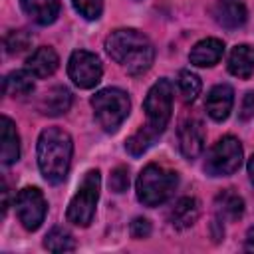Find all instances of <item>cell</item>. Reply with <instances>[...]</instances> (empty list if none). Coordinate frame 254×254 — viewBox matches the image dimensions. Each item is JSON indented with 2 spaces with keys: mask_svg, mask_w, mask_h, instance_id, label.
I'll return each mask as SVG.
<instances>
[{
  "mask_svg": "<svg viewBox=\"0 0 254 254\" xmlns=\"http://www.w3.org/2000/svg\"><path fill=\"white\" fill-rule=\"evenodd\" d=\"M48 202L40 189L36 187H24L16 196V214L22 226L30 232L38 230L46 218Z\"/></svg>",
  "mask_w": 254,
  "mask_h": 254,
  "instance_id": "9c48e42d",
  "label": "cell"
},
{
  "mask_svg": "<svg viewBox=\"0 0 254 254\" xmlns=\"http://www.w3.org/2000/svg\"><path fill=\"white\" fill-rule=\"evenodd\" d=\"M244 250H246V252H254V226L248 228V232H246V238H244Z\"/></svg>",
  "mask_w": 254,
  "mask_h": 254,
  "instance_id": "f546056e",
  "label": "cell"
},
{
  "mask_svg": "<svg viewBox=\"0 0 254 254\" xmlns=\"http://www.w3.org/2000/svg\"><path fill=\"white\" fill-rule=\"evenodd\" d=\"M155 139H157V135H153L147 127H141L137 133H133V135L125 141V149H127L129 155L141 157V155L155 143Z\"/></svg>",
  "mask_w": 254,
  "mask_h": 254,
  "instance_id": "cb8c5ba5",
  "label": "cell"
},
{
  "mask_svg": "<svg viewBox=\"0 0 254 254\" xmlns=\"http://www.w3.org/2000/svg\"><path fill=\"white\" fill-rule=\"evenodd\" d=\"M214 206H216L218 218H224V220H238L244 214V200H242V196L236 194L230 189H226V190L216 194Z\"/></svg>",
  "mask_w": 254,
  "mask_h": 254,
  "instance_id": "ffe728a7",
  "label": "cell"
},
{
  "mask_svg": "<svg viewBox=\"0 0 254 254\" xmlns=\"http://www.w3.org/2000/svg\"><path fill=\"white\" fill-rule=\"evenodd\" d=\"M246 6L242 0H216L214 18L220 26L228 30H236L246 22Z\"/></svg>",
  "mask_w": 254,
  "mask_h": 254,
  "instance_id": "9a60e30c",
  "label": "cell"
},
{
  "mask_svg": "<svg viewBox=\"0 0 254 254\" xmlns=\"http://www.w3.org/2000/svg\"><path fill=\"white\" fill-rule=\"evenodd\" d=\"M177 137H179V149L185 155V159L192 161L202 153V149H204V129H202V123L198 119L187 117L185 121H181Z\"/></svg>",
  "mask_w": 254,
  "mask_h": 254,
  "instance_id": "30bf717a",
  "label": "cell"
},
{
  "mask_svg": "<svg viewBox=\"0 0 254 254\" xmlns=\"http://www.w3.org/2000/svg\"><path fill=\"white\" fill-rule=\"evenodd\" d=\"M44 248H48L50 252H71L75 250V240L62 226H54L44 238Z\"/></svg>",
  "mask_w": 254,
  "mask_h": 254,
  "instance_id": "7402d4cb",
  "label": "cell"
},
{
  "mask_svg": "<svg viewBox=\"0 0 254 254\" xmlns=\"http://www.w3.org/2000/svg\"><path fill=\"white\" fill-rule=\"evenodd\" d=\"M254 115V91H248L244 95V101H242V107H240V119H250Z\"/></svg>",
  "mask_w": 254,
  "mask_h": 254,
  "instance_id": "f1b7e54d",
  "label": "cell"
},
{
  "mask_svg": "<svg viewBox=\"0 0 254 254\" xmlns=\"http://www.w3.org/2000/svg\"><path fill=\"white\" fill-rule=\"evenodd\" d=\"M91 107H93V115H95V121L99 123V127L107 133H113L127 119L131 101L123 89L105 87V89H99L91 97Z\"/></svg>",
  "mask_w": 254,
  "mask_h": 254,
  "instance_id": "277c9868",
  "label": "cell"
},
{
  "mask_svg": "<svg viewBox=\"0 0 254 254\" xmlns=\"http://www.w3.org/2000/svg\"><path fill=\"white\" fill-rule=\"evenodd\" d=\"M173 83L167 77H161L159 81H155L145 97L143 109H145V117L147 123L145 127L153 133V135H161L171 119V111H173Z\"/></svg>",
  "mask_w": 254,
  "mask_h": 254,
  "instance_id": "8992f818",
  "label": "cell"
},
{
  "mask_svg": "<svg viewBox=\"0 0 254 254\" xmlns=\"http://www.w3.org/2000/svg\"><path fill=\"white\" fill-rule=\"evenodd\" d=\"M71 4L85 20H97L103 12V0H71Z\"/></svg>",
  "mask_w": 254,
  "mask_h": 254,
  "instance_id": "484cf974",
  "label": "cell"
},
{
  "mask_svg": "<svg viewBox=\"0 0 254 254\" xmlns=\"http://www.w3.org/2000/svg\"><path fill=\"white\" fill-rule=\"evenodd\" d=\"M177 85H179V91L183 95V99L187 103L194 101L202 89V83H200V77L189 69H181L179 71V79H177Z\"/></svg>",
  "mask_w": 254,
  "mask_h": 254,
  "instance_id": "603a6c76",
  "label": "cell"
},
{
  "mask_svg": "<svg viewBox=\"0 0 254 254\" xmlns=\"http://www.w3.org/2000/svg\"><path fill=\"white\" fill-rule=\"evenodd\" d=\"M8 210V187H6V181L2 179V216L6 214Z\"/></svg>",
  "mask_w": 254,
  "mask_h": 254,
  "instance_id": "4dcf8cb0",
  "label": "cell"
},
{
  "mask_svg": "<svg viewBox=\"0 0 254 254\" xmlns=\"http://www.w3.org/2000/svg\"><path fill=\"white\" fill-rule=\"evenodd\" d=\"M129 187V169L127 167H115L109 175V189L113 192H123Z\"/></svg>",
  "mask_w": 254,
  "mask_h": 254,
  "instance_id": "4316f807",
  "label": "cell"
},
{
  "mask_svg": "<svg viewBox=\"0 0 254 254\" xmlns=\"http://www.w3.org/2000/svg\"><path fill=\"white\" fill-rule=\"evenodd\" d=\"M60 65V58L56 54L54 48L50 46H42L36 52H32V56L26 60V69L34 75V77H48L52 75Z\"/></svg>",
  "mask_w": 254,
  "mask_h": 254,
  "instance_id": "5bb4252c",
  "label": "cell"
},
{
  "mask_svg": "<svg viewBox=\"0 0 254 254\" xmlns=\"http://www.w3.org/2000/svg\"><path fill=\"white\" fill-rule=\"evenodd\" d=\"M73 141L62 127H46L38 137V167L50 185H60L69 171Z\"/></svg>",
  "mask_w": 254,
  "mask_h": 254,
  "instance_id": "7a4b0ae2",
  "label": "cell"
},
{
  "mask_svg": "<svg viewBox=\"0 0 254 254\" xmlns=\"http://www.w3.org/2000/svg\"><path fill=\"white\" fill-rule=\"evenodd\" d=\"M67 75H69V79L77 87L89 89V87L97 85L99 79H101V75H103L101 60L93 52L75 50L69 56V62H67Z\"/></svg>",
  "mask_w": 254,
  "mask_h": 254,
  "instance_id": "ba28073f",
  "label": "cell"
},
{
  "mask_svg": "<svg viewBox=\"0 0 254 254\" xmlns=\"http://www.w3.org/2000/svg\"><path fill=\"white\" fill-rule=\"evenodd\" d=\"M242 163V145L236 137H220L208 151L204 161V171L210 177H228L240 169Z\"/></svg>",
  "mask_w": 254,
  "mask_h": 254,
  "instance_id": "52a82bcc",
  "label": "cell"
},
{
  "mask_svg": "<svg viewBox=\"0 0 254 254\" xmlns=\"http://www.w3.org/2000/svg\"><path fill=\"white\" fill-rule=\"evenodd\" d=\"M129 232H131V236L137 238V240L147 238V236L151 234V222H149L147 218H143V216H137V218H133V222H131V226H129Z\"/></svg>",
  "mask_w": 254,
  "mask_h": 254,
  "instance_id": "83f0119b",
  "label": "cell"
},
{
  "mask_svg": "<svg viewBox=\"0 0 254 254\" xmlns=\"http://www.w3.org/2000/svg\"><path fill=\"white\" fill-rule=\"evenodd\" d=\"M99 189H101V175L97 169H91L85 173L81 185L77 187V192L71 196L65 218L67 222L75 226H89L95 214V206L99 200Z\"/></svg>",
  "mask_w": 254,
  "mask_h": 254,
  "instance_id": "5b68a950",
  "label": "cell"
},
{
  "mask_svg": "<svg viewBox=\"0 0 254 254\" xmlns=\"http://www.w3.org/2000/svg\"><path fill=\"white\" fill-rule=\"evenodd\" d=\"M232 105H234V91L228 83H218L214 85L208 95H206V101H204V109L208 113L210 119L214 121H224L230 111H232Z\"/></svg>",
  "mask_w": 254,
  "mask_h": 254,
  "instance_id": "8fae6325",
  "label": "cell"
},
{
  "mask_svg": "<svg viewBox=\"0 0 254 254\" xmlns=\"http://www.w3.org/2000/svg\"><path fill=\"white\" fill-rule=\"evenodd\" d=\"M30 44H32V38L26 30H12L4 38V48L8 54H20V52L28 50Z\"/></svg>",
  "mask_w": 254,
  "mask_h": 254,
  "instance_id": "d4e9b609",
  "label": "cell"
},
{
  "mask_svg": "<svg viewBox=\"0 0 254 254\" xmlns=\"http://www.w3.org/2000/svg\"><path fill=\"white\" fill-rule=\"evenodd\" d=\"M34 75L28 69L10 71L4 77V93L10 97H24L34 91Z\"/></svg>",
  "mask_w": 254,
  "mask_h": 254,
  "instance_id": "44dd1931",
  "label": "cell"
},
{
  "mask_svg": "<svg viewBox=\"0 0 254 254\" xmlns=\"http://www.w3.org/2000/svg\"><path fill=\"white\" fill-rule=\"evenodd\" d=\"M228 71L240 79H248L254 73V46L250 44L234 46L228 56Z\"/></svg>",
  "mask_w": 254,
  "mask_h": 254,
  "instance_id": "e0dca14e",
  "label": "cell"
},
{
  "mask_svg": "<svg viewBox=\"0 0 254 254\" xmlns=\"http://www.w3.org/2000/svg\"><path fill=\"white\" fill-rule=\"evenodd\" d=\"M71 91L64 85H56L52 87L50 91L44 93V99H42V113L44 115H50V117H58V115H64L69 107H71Z\"/></svg>",
  "mask_w": 254,
  "mask_h": 254,
  "instance_id": "d6986e66",
  "label": "cell"
},
{
  "mask_svg": "<svg viewBox=\"0 0 254 254\" xmlns=\"http://www.w3.org/2000/svg\"><path fill=\"white\" fill-rule=\"evenodd\" d=\"M22 10L40 26L52 24L60 14V0H20Z\"/></svg>",
  "mask_w": 254,
  "mask_h": 254,
  "instance_id": "ac0fdd59",
  "label": "cell"
},
{
  "mask_svg": "<svg viewBox=\"0 0 254 254\" xmlns=\"http://www.w3.org/2000/svg\"><path fill=\"white\" fill-rule=\"evenodd\" d=\"M179 185V175L163 165L149 163L137 177V198L145 206H159L169 200Z\"/></svg>",
  "mask_w": 254,
  "mask_h": 254,
  "instance_id": "3957f363",
  "label": "cell"
},
{
  "mask_svg": "<svg viewBox=\"0 0 254 254\" xmlns=\"http://www.w3.org/2000/svg\"><path fill=\"white\" fill-rule=\"evenodd\" d=\"M224 54V44L218 38H204L200 42H196L189 54V60L192 65L196 67H210L214 64L220 62Z\"/></svg>",
  "mask_w": 254,
  "mask_h": 254,
  "instance_id": "7c38bea8",
  "label": "cell"
},
{
  "mask_svg": "<svg viewBox=\"0 0 254 254\" xmlns=\"http://www.w3.org/2000/svg\"><path fill=\"white\" fill-rule=\"evenodd\" d=\"M248 177H250V181L254 183V153H252V157L248 159Z\"/></svg>",
  "mask_w": 254,
  "mask_h": 254,
  "instance_id": "1f68e13d",
  "label": "cell"
},
{
  "mask_svg": "<svg viewBox=\"0 0 254 254\" xmlns=\"http://www.w3.org/2000/svg\"><path fill=\"white\" fill-rule=\"evenodd\" d=\"M198 214H200L198 200L194 196H183L175 202L169 214V220L177 230H185V228H190L198 220Z\"/></svg>",
  "mask_w": 254,
  "mask_h": 254,
  "instance_id": "2e32d148",
  "label": "cell"
},
{
  "mask_svg": "<svg viewBox=\"0 0 254 254\" xmlns=\"http://www.w3.org/2000/svg\"><path fill=\"white\" fill-rule=\"evenodd\" d=\"M105 52L129 75L145 73L155 60V48L151 40L135 28L113 30L105 38Z\"/></svg>",
  "mask_w": 254,
  "mask_h": 254,
  "instance_id": "6da1fadb",
  "label": "cell"
},
{
  "mask_svg": "<svg viewBox=\"0 0 254 254\" xmlns=\"http://www.w3.org/2000/svg\"><path fill=\"white\" fill-rule=\"evenodd\" d=\"M20 159V135L10 117H0V161L2 165H12Z\"/></svg>",
  "mask_w": 254,
  "mask_h": 254,
  "instance_id": "4fadbf2b",
  "label": "cell"
}]
</instances>
